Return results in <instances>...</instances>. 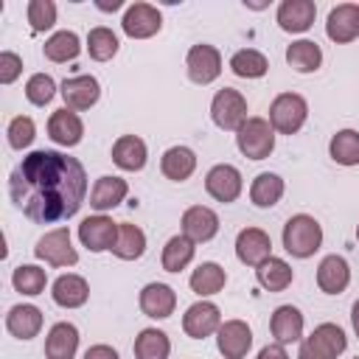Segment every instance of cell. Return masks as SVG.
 Wrapping results in <instances>:
<instances>
[{"label":"cell","instance_id":"6da1fadb","mask_svg":"<svg viewBox=\"0 0 359 359\" xmlns=\"http://www.w3.org/2000/svg\"><path fill=\"white\" fill-rule=\"evenodd\" d=\"M8 196L34 224H56L79 213L87 196V174L76 157L36 149L11 171Z\"/></svg>","mask_w":359,"mask_h":359},{"label":"cell","instance_id":"7a4b0ae2","mask_svg":"<svg viewBox=\"0 0 359 359\" xmlns=\"http://www.w3.org/2000/svg\"><path fill=\"white\" fill-rule=\"evenodd\" d=\"M283 250L294 258H311L323 244V227L314 216L297 213L283 224Z\"/></svg>","mask_w":359,"mask_h":359},{"label":"cell","instance_id":"3957f363","mask_svg":"<svg viewBox=\"0 0 359 359\" xmlns=\"http://www.w3.org/2000/svg\"><path fill=\"white\" fill-rule=\"evenodd\" d=\"M236 146L244 157L250 160H266L275 151V129L266 118H247L241 123V129L236 132Z\"/></svg>","mask_w":359,"mask_h":359},{"label":"cell","instance_id":"277c9868","mask_svg":"<svg viewBox=\"0 0 359 359\" xmlns=\"http://www.w3.org/2000/svg\"><path fill=\"white\" fill-rule=\"evenodd\" d=\"M309 118V104L297 93H280L269 104V123L278 135H294L303 129Z\"/></svg>","mask_w":359,"mask_h":359},{"label":"cell","instance_id":"5b68a950","mask_svg":"<svg viewBox=\"0 0 359 359\" xmlns=\"http://www.w3.org/2000/svg\"><path fill=\"white\" fill-rule=\"evenodd\" d=\"M210 118L219 129L238 132L241 123L247 121V98L233 87H222L210 101Z\"/></svg>","mask_w":359,"mask_h":359},{"label":"cell","instance_id":"8992f818","mask_svg":"<svg viewBox=\"0 0 359 359\" xmlns=\"http://www.w3.org/2000/svg\"><path fill=\"white\" fill-rule=\"evenodd\" d=\"M34 255L50 266H76L79 264V252L70 241V230L67 227H53L48 230L36 247H34Z\"/></svg>","mask_w":359,"mask_h":359},{"label":"cell","instance_id":"52a82bcc","mask_svg":"<svg viewBox=\"0 0 359 359\" xmlns=\"http://www.w3.org/2000/svg\"><path fill=\"white\" fill-rule=\"evenodd\" d=\"M241 188H244V180H241V171L230 163H219L213 165L208 174H205V191L216 199V202H236L241 196Z\"/></svg>","mask_w":359,"mask_h":359},{"label":"cell","instance_id":"ba28073f","mask_svg":"<svg viewBox=\"0 0 359 359\" xmlns=\"http://www.w3.org/2000/svg\"><path fill=\"white\" fill-rule=\"evenodd\" d=\"M185 67H188V79L194 84H210L219 79L222 73V53L208 45V42H199L188 50L185 56Z\"/></svg>","mask_w":359,"mask_h":359},{"label":"cell","instance_id":"9c48e42d","mask_svg":"<svg viewBox=\"0 0 359 359\" xmlns=\"http://www.w3.org/2000/svg\"><path fill=\"white\" fill-rule=\"evenodd\" d=\"M121 28L132 39H149V36H154L163 28V14L151 3H132L123 11Z\"/></svg>","mask_w":359,"mask_h":359},{"label":"cell","instance_id":"30bf717a","mask_svg":"<svg viewBox=\"0 0 359 359\" xmlns=\"http://www.w3.org/2000/svg\"><path fill=\"white\" fill-rule=\"evenodd\" d=\"M219 325H222V311L210 300H199V303L188 306L182 314V331L191 339H205V337L216 334Z\"/></svg>","mask_w":359,"mask_h":359},{"label":"cell","instance_id":"8fae6325","mask_svg":"<svg viewBox=\"0 0 359 359\" xmlns=\"http://www.w3.org/2000/svg\"><path fill=\"white\" fill-rule=\"evenodd\" d=\"M216 348L224 359H244L252 348V331L244 320H224L216 331Z\"/></svg>","mask_w":359,"mask_h":359},{"label":"cell","instance_id":"7c38bea8","mask_svg":"<svg viewBox=\"0 0 359 359\" xmlns=\"http://www.w3.org/2000/svg\"><path fill=\"white\" fill-rule=\"evenodd\" d=\"M115 238H118V224L98 213V216H87L81 219L79 224V241L90 250V252H104V250H112L115 247Z\"/></svg>","mask_w":359,"mask_h":359},{"label":"cell","instance_id":"4fadbf2b","mask_svg":"<svg viewBox=\"0 0 359 359\" xmlns=\"http://www.w3.org/2000/svg\"><path fill=\"white\" fill-rule=\"evenodd\" d=\"M59 93H62L67 109L81 112V109H90V107L98 101V95H101V84H98L95 76L81 73V76H70V79H65L62 87H59Z\"/></svg>","mask_w":359,"mask_h":359},{"label":"cell","instance_id":"5bb4252c","mask_svg":"<svg viewBox=\"0 0 359 359\" xmlns=\"http://www.w3.org/2000/svg\"><path fill=\"white\" fill-rule=\"evenodd\" d=\"M272 255V238L261 227H244L236 236V258L247 266H258Z\"/></svg>","mask_w":359,"mask_h":359},{"label":"cell","instance_id":"9a60e30c","mask_svg":"<svg viewBox=\"0 0 359 359\" xmlns=\"http://www.w3.org/2000/svg\"><path fill=\"white\" fill-rule=\"evenodd\" d=\"M325 34L331 42L345 45L353 42L359 36V6L356 3H339L328 11V22H325Z\"/></svg>","mask_w":359,"mask_h":359},{"label":"cell","instance_id":"2e32d148","mask_svg":"<svg viewBox=\"0 0 359 359\" xmlns=\"http://www.w3.org/2000/svg\"><path fill=\"white\" fill-rule=\"evenodd\" d=\"M140 311L146 314V317H151V320H165V317H171L174 314V309H177V292L168 286V283H146L143 289H140Z\"/></svg>","mask_w":359,"mask_h":359},{"label":"cell","instance_id":"e0dca14e","mask_svg":"<svg viewBox=\"0 0 359 359\" xmlns=\"http://www.w3.org/2000/svg\"><path fill=\"white\" fill-rule=\"evenodd\" d=\"M219 233V216L216 210L205 205H194L182 213V236H188L194 244H205Z\"/></svg>","mask_w":359,"mask_h":359},{"label":"cell","instance_id":"ac0fdd59","mask_svg":"<svg viewBox=\"0 0 359 359\" xmlns=\"http://www.w3.org/2000/svg\"><path fill=\"white\" fill-rule=\"evenodd\" d=\"M48 137H50L53 143L70 149V146L81 143V137H84V123H81V118H79L73 109L62 107V109H56V112L48 118Z\"/></svg>","mask_w":359,"mask_h":359},{"label":"cell","instance_id":"d6986e66","mask_svg":"<svg viewBox=\"0 0 359 359\" xmlns=\"http://www.w3.org/2000/svg\"><path fill=\"white\" fill-rule=\"evenodd\" d=\"M351 283V266L342 255H325L317 266V286L325 294H342Z\"/></svg>","mask_w":359,"mask_h":359},{"label":"cell","instance_id":"ffe728a7","mask_svg":"<svg viewBox=\"0 0 359 359\" xmlns=\"http://www.w3.org/2000/svg\"><path fill=\"white\" fill-rule=\"evenodd\" d=\"M314 17H317V6L311 0H283L278 6V25L289 34L309 31Z\"/></svg>","mask_w":359,"mask_h":359},{"label":"cell","instance_id":"44dd1931","mask_svg":"<svg viewBox=\"0 0 359 359\" xmlns=\"http://www.w3.org/2000/svg\"><path fill=\"white\" fill-rule=\"evenodd\" d=\"M126 194H129L126 180H121L115 174H104V177L95 180V185L90 191V208H95L98 213L112 210V208H118L126 199Z\"/></svg>","mask_w":359,"mask_h":359},{"label":"cell","instance_id":"7402d4cb","mask_svg":"<svg viewBox=\"0 0 359 359\" xmlns=\"http://www.w3.org/2000/svg\"><path fill=\"white\" fill-rule=\"evenodd\" d=\"M269 331H272L275 342H280V345L300 342L303 339V314H300V309L297 306H278L272 311Z\"/></svg>","mask_w":359,"mask_h":359},{"label":"cell","instance_id":"603a6c76","mask_svg":"<svg viewBox=\"0 0 359 359\" xmlns=\"http://www.w3.org/2000/svg\"><path fill=\"white\" fill-rule=\"evenodd\" d=\"M79 351V328L73 323H53L45 337V359H73Z\"/></svg>","mask_w":359,"mask_h":359},{"label":"cell","instance_id":"cb8c5ba5","mask_svg":"<svg viewBox=\"0 0 359 359\" xmlns=\"http://www.w3.org/2000/svg\"><path fill=\"white\" fill-rule=\"evenodd\" d=\"M6 328L17 339H34L42 331V311L31 303H17L6 314Z\"/></svg>","mask_w":359,"mask_h":359},{"label":"cell","instance_id":"d4e9b609","mask_svg":"<svg viewBox=\"0 0 359 359\" xmlns=\"http://www.w3.org/2000/svg\"><path fill=\"white\" fill-rule=\"evenodd\" d=\"M50 297H53V303L62 306V309H79V306L87 303L90 286H87V280H84L81 275L67 272V275H59V278L53 280Z\"/></svg>","mask_w":359,"mask_h":359},{"label":"cell","instance_id":"484cf974","mask_svg":"<svg viewBox=\"0 0 359 359\" xmlns=\"http://www.w3.org/2000/svg\"><path fill=\"white\" fill-rule=\"evenodd\" d=\"M146 143L137 137V135H121L115 143H112V163L123 171H140L146 165Z\"/></svg>","mask_w":359,"mask_h":359},{"label":"cell","instance_id":"4316f807","mask_svg":"<svg viewBox=\"0 0 359 359\" xmlns=\"http://www.w3.org/2000/svg\"><path fill=\"white\" fill-rule=\"evenodd\" d=\"M160 171L171 182H185L196 171V154H194V149H188V146H171L160 157Z\"/></svg>","mask_w":359,"mask_h":359},{"label":"cell","instance_id":"83f0119b","mask_svg":"<svg viewBox=\"0 0 359 359\" xmlns=\"http://www.w3.org/2000/svg\"><path fill=\"white\" fill-rule=\"evenodd\" d=\"M191 289L199 294V297H210V294H219L227 283V272L216 264V261H202L194 272H191Z\"/></svg>","mask_w":359,"mask_h":359},{"label":"cell","instance_id":"f1b7e54d","mask_svg":"<svg viewBox=\"0 0 359 359\" xmlns=\"http://www.w3.org/2000/svg\"><path fill=\"white\" fill-rule=\"evenodd\" d=\"M255 278H258V283H261L266 292H283V289L294 280V272H292V266H289L283 258L269 255L264 264L255 266Z\"/></svg>","mask_w":359,"mask_h":359},{"label":"cell","instance_id":"f546056e","mask_svg":"<svg viewBox=\"0 0 359 359\" xmlns=\"http://www.w3.org/2000/svg\"><path fill=\"white\" fill-rule=\"evenodd\" d=\"M283 191H286L283 180H280L278 174H272V171H264V174H258V177L252 180V185H250V199H252L255 208H275V205L280 202Z\"/></svg>","mask_w":359,"mask_h":359},{"label":"cell","instance_id":"4dcf8cb0","mask_svg":"<svg viewBox=\"0 0 359 359\" xmlns=\"http://www.w3.org/2000/svg\"><path fill=\"white\" fill-rule=\"evenodd\" d=\"M112 252L121 258V261H135L146 252V233L137 227V224H129V222H118V238H115V247Z\"/></svg>","mask_w":359,"mask_h":359},{"label":"cell","instance_id":"1f68e13d","mask_svg":"<svg viewBox=\"0 0 359 359\" xmlns=\"http://www.w3.org/2000/svg\"><path fill=\"white\" fill-rule=\"evenodd\" d=\"M135 359H168L171 353V339L160 328H143L135 337Z\"/></svg>","mask_w":359,"mask_h":359},{"label":"cell","instance_id":"d6a6232c","mask_svg":"<svg viewBox=\"0 0 359 359\" xmlns=\"http://www.w3.org/2000/svg\"><path fill=\"white\" fill-rule=\"evenodd\" d=\"M194 252H196V247H194V241L188 236H182V233L180 236H171L165 241V247H163L160 264H163L165 272H180V269H185L194 261Z\"/></svg>","mask_w":359,"mask_h":359},{"label":"cell","instance_id":"836d02e7","mask_svg":"<svg viewBox=\"0 0 359 359\" xmlns=\"http://www.w3.org/2000/svg\"><path fill=\"white\" fill-rule=\"evenodd\" d=\"M286 62L297 70V73H314L323 65V50L317 42L311 39H297L286 48Z\"/></svg>","mask_w":359,"mask_h":359},{"label":"cell","instance_id":"e575fe53","mask_svg":"<svg viewBox=\"0 0 359 359\" xmlns=\"http://www.w3.org/2000/svg\"><path fill=\"white\" fill-rule=\"evenodd\" d=\"M79 50H81V42H79V36H76L73 31H56V34L48 36L45 45H42L45 59H50V62H56V65L73 62V59L79 56Z\"/></svg>","mask_w":359,"mask_h":359},{"label":"cell","instance_id":"d590c367","mask_svg":"<svg viewBox=\"0 0 359 359\" xmlns=\"http://www.w3.org/2000/svg\"><path fill=\"white\" fill-rule=\"evenodd\" d=\"M230 70L238 76V79H261L266 70H269V62L261 50L255 48H241L230 56Z\"/></svg>","mask_w":359,"mask_h":359},{"label":"cell","instance_id":"8d00e7d4","mask_svg":"<svg viewBox=\"0 0 359 359\" xmlns=\"http://www.w3.org/2000/svg\"><path fill=\"white\" fill-rule=\"evenodd\" d=\"M328 154L339 165H359V132L339 129L328 143Z\"/></svg>","mask_w":359,"mask_h":359},{"label":"cell","instance_id":"74e56055","mask_svg":"<svg viewBox=\"0 0 359 359\" xmlns=\"http://www.w3.org/2000/svg\"><path fill=\"white\" fill-rule=\"evenodd\" d=\"M11 286L20 292V294H28V297H36L45 292L48 286V275L45 269H39L36 264H20L11 275Z\"/></svg>","mask_w":359,"mask_h":359},{"label":"cell","instance_id":"f35d334b","mask_svg":"<svg viewBox=\"0 0 359 359\" xmlns=\"http://www.w3.org/2000/svg\"><path fill=\"white\" fill-rule=\"evenodd\" d=\"M118 48H121V42H118L115 31L107 28V25H95V28L87 34V53H90L95 62H109V59L118 53Z\"/></svg>","mask_w":359,"mask_h":359},{"label":"cell","instance_id":"ab89813d","mask_svg":"<svg viewBox=\"0 0 359 359\" xmlns=\"http://www.w3.org/2000/svg\"><path fill=\"white\" fill-rule=\"evenodd\" d=\"M311 339L325 351L331 353L334 359L348 348V339H345V331L337 325V323H320L314 331H311Z\"/></svg>","mask_w":359,"mask_h":359},{"label":"cell","instance_id":"60d3db41","mask_svg":"<svg viewBox=\"0 0 359 359\" xmlns=\"http://www.w3.org/2000/svg\"><path fill=\"white\" fill-rule=\"evenodd\" d=\"M53 95H56V81H53L48 73H34V76L25 81V98H28L34 107L50 104Z\"/></svg>","mask_w":359,"mask_h":359},{"label":"cell","instance_id":"b9f144b4","mask_svg":"<svg viewBox=\"0 0 359 359\" xmlns=\"http://www.w3.org/2000/svg\"><path fill=\"white\" fill-rule=\"evenodd\" d=\"M6 135H8V146L17 149V151H22V149H28V146L34 143V137H36V123H34L28 115H17V118H11Z\"/></svg>","mask_w":359,"mask_h":359},{"label":"cell","instance_id":"7bdbcfd3","mask_svg":"<svg viewBox=\"0 0 359 359\" xmlns=\"http://www.w3.org/2000/svg\"><path fill=\"white\" fill-rule=\"evenodd\" d=\"M28 22L31 31H48L56 25V3L53 0H31L28 3Z\"/></svg>","mask_w":359,"mask_h":359},{"label":"cell","instance_id":"ee69618b","mask_svg":"<svg viewBox=\"0 0 359 359\" xmlns=\"http://www.w3.org/2000/svg\"><path fill=\"white\" fill-rule=\"evenodd\" d=\"M22 73V59L14 50H3L0 53V84H14Z\"/></svg>","mask_w":359,"mask_h":359},{"label":"cell","instance_id":"f6af8a7d","mask_svg":"<svg viewBox=\"0 0 359 359\" xmlns=\"http://www.w3.org/2000/svg\"><path fill=\"white\" fill-rule=\"evenodd\" d=\"M297 359H334L331 353H325L311 337H306L303 342H300V351H297Z\"/></svg>","mask_w":359,"mask_h":359},{"label":"cell","instance_id":"bcb514c9","mask_svg":"<svg viewBox=\"0 0 359 359\" xmlns=\"http://www.w3.org/2000/svg\"><path fill=\"white\" fill-rule=\"evenodd\" d=\"M84 359H121L112 345H90L84 351Z\"/></svg>","mask_w":359,"mask_h":359},{"label":"cell","instance_id":"7dc6e473","mask_svg":"<svg viewBox=\"0 0 359 359\" xmlns=\"http://www.w3.org/2000/svg\"><path fill=\"white\" fill-rule=\"evenodd\" d=\"M255 359H289V353H286V348L280 342H272V345H264Z\"/></svg>","mask_w":359,"mask_h":359},{"label":"cell","instance_id":"c3c4849f","mask_svg":"<svg viewBox=\"0 0 359 359\" xmlns=\"http://www.w3.org/2000/svg\"><path fill=\"white\" fill-rule=\"evenodd\" d=\"M351 323H353V331H356V337H359V300H356L353 309H351Z\"/></svg>","mask_w":359,"mask_h":359},{"label":"cell","instance_id":"681fc988","mask_svg":"<svg viewBox=\"0 0 359 359\" xmlns=\"http://www.w3.org/2000/svg\"><path fill=\"white\" fill-rule=\"evenodd\" d=\"M98 8H104V11H115V8H121V0H112V3H98Z\"/></svg>","mask_w":359,"mask_h":359},{"label":"cell","instance_id":"f907efd6","mask_svg":"<svg viewBox=\"0 0 359 359\" xmlns=\"http://www.w3.org/2000/svg\"><path fill=\"white\" fill-rule=\"evenodd\" d=\"M356 241H359V224H356Z\"/></svg>","mask_w":359,"mask_h":359},{"label":"cell","instance_id":"816d5d0a","mask_svg":"<svg viewBox=\"0 0 359 359\" xmlns=\"http://www.w3.org/2000/svg\"><path fill=\"white\" fill-rule=\"evenodd\" d=\"M353 359H359V356H353Z\"/></svg>","mask_w":359,"mask_h":359}]
</instances>
